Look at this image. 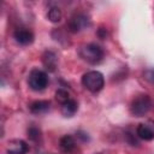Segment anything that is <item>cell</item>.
Segmentation results:
<instances>
[{
    "label": "cell",
    "instance_id": "cell-1",
    "mask_svg": "<svg viewBox=\"0 0 154 154\" xmlns=\"http://www.w3.org/2000/svg\"><path fill=\"white\" fill-rule=\"evenodd\" d=\"M103 49L95 45V43H88V45H84L81 47L79 49V57L89 63V64H93V65H96V64H100L103 59Z\"/></svg>",
    "mask_w": 154,
    "mask_h": 154
},
{
    "label": "cell",
    "instance_id": "cell-2",
    "mask_svg": "<svg viewBox=\"0 0 154 154\" xmlns=\"http://www.w3.org/2000/svg\"><path fill=\"white\" fill-rule=\"evenodd\" d=\"M82 84L85 89H88L91 93L100 91L105 85V78L103 75L99 71H88L82 76Z\"/></svg>",
    "mask_w": 154,
    "mask_h": 154
},
{
    "label": "cell",
    "instance_id": "cell-3",
    "mask_svg": "<svg viewBox=\"0 0 154 154\" xmlns=\"http://www.w3.org/2000/svg\"><path fill=\"white\" fill-rule=\"evenodd\" d=\"M152 99L149 95L147 94H141L137 95L130 105V112L132 116L135 117H143L144 114H147L149 112V109L152 108Z\"/></svg>",
    "mask_w": 154,
    "mask_h": 154
},
{
    "label": "cell",
    "instance_id": "cell-4",
    "mask_svg": "<svg viewBox=\"0 0 154 154\" xmlns=\"http://www.w3.org/2000/svg\"><path fill=\"white\" fill-rule=\"evenodd\" d=\"M48 82H49L48 75L45 71H42V70L34 69L29 73L28 84L35 91H42V90H45L47 88V85H48Z\"/></svg>",
    "mask_w": 154,
    "mask_h": 154
},
{
    "label": "cell",
    "instance_id": "cell-5",
    "mask_svg": "<svg viewBox=\"0 0 154 154\" xmlns=\"http://www.w3.org/2000/svg\"><path fill=\"white\" fill-rule=\"evenodd\" d=\"M90 18L85 13H76L69 20V30L71 32H79L90 26Z\"/></svg>",
    "mask_w": 154,
    "mask_h": 154
},
{
    "label": "cell",
    "instance_id": "cell-6",
    "mask_svg": "<svg viewBox=\"0 0 154 154\" xmlns=\"http://www.w3.org/2000/svg\"><path fill=\"white\" fill-rule=\"evenodd\" d=\"M136 135L138 138L144 141L154 140V120L148 119L143 123H140L136 128Z\"/></svg>",
    "mask_w": 154,
    "mask_h": 154
},
{
    "label": "cell",
    "instance_id": "cell-7",
    "mask_svg": "<svg viewBox=\"0 0 154 154\" xmlns=\"http://www.w3.org/2000/svg\"><path fill=\"white\" fill-rule=\"evenodd\" d=\"M13 37L16 40L17 43L19 45H23V46H28L30 43H32L34 41V34L31 30L26 29V28H18L14 34H13Z\"/></svg>",
    "mask_w": 154,
    "mask_h": 154
},
{
    "label": "cell",
    "instance_id": "cell-8",
    "mask_svg": "<svg viewBox=\"0 0 154 154\" xmlns=\"http://www.w3.org/2000/svg\"><path fill=\"white\" fill-rule=\"evenodd\" d=\"M29 152V144L19 138L11 140L7 144V153L8 154H26Z\"/></svg>",
    "mask_w": 154,
    "mask_h": 154
},
{
    "label": "cell",
    "instance_id": "cell-9",
    "mask_svg": "<svg viewBox=\"0 0 154 154\" xmlns=\"http://www.w3.org/2000/svg\"><path fill=\"white\" fill-rule=\"evenodd\" d=\"M59 147L61 149L63 153L65 154H71L76 150L77 148V143L73 136L71 135H65L59 140Z\"/></svg>",
    "mask_w": 154,
    "mask_h": 154
},
{
    "label": "cell",
    "instance_id": "cell-10",
    "mask_svg": "<svg viewBox=\"0 0 154 154\" xmlns=\"http://www.w3.org/2000/svg\"><path fill=\"white\" fill-rule=\"evenodd\" d=\"M29 108H30V112L34 114H42V113H46L47 111H49L51 102L47 100H36L30 103Z\"/></svg>",
    "mask_w": 154,
    "mask_h": 154
},
{
    "label": "cell",
    "instance_id": "cell-11",
    "mask_svg": "<svg viewBox=\"0 0 154 154\" xmlns=\"http://www.w3.org/2000/svg\"><path fill=\"white\" fill-rule=\"evenodd\" d=\"M57 54L52 51H46L42 55V63L48 71H54L57 67Z\"/></svg>",
    "mask_w": 154,
    "mask_h": 154
},
{
    "label": "cell",
    "instance_id": "cell-12",
    "mask_svg": "<svg viewBox=\"0 0 154 154\" xmlns=\"http://www.w3.org/2000/svg\"><path fill=\"white\" fill-rule=\"evenodd\" d=\"M77 111H78V103L73 99H70L69 101H66L65 103L61 105V113L65 117H72V116H75V113Z\"/></svg>",
    "mask_w": 154,
    "mask_h": 154
},
{
    "label": "cell",
    "instance_id": "cell-13",
    "mask_svg": "<svg viewBox=\"0 0 154 154\" xmlns=\"http://www.w3.org/2000/svg\"><path fill=\"white\" fill-rule=\"evenodd\" d=\"M61 17H63V14H61V11H60L59 7H55V6H54V7H51V8L48 10L47 18H48L52 23H58V22H60Z\"/></svg>",
    "mask_w": 154,
    "mask_h": 154
},
{
    "label": "cell",
    "instance_id": "cell-14",
    "mask_svg": "<svg viewBox=\"0 0 154 154\" xmlns=\"http://www.w3.org/2000/svg\"><path fill=\"white\" fill-rule=\"evenodd\" d=\"M71 97H70V94L67 90L63 89V88H59L57 91H55V100L59 102V103H65L66 101H69Z\"/></svg>",
    "mask_w": 154,
    "mask_h": 154
},
{
    "label": "cell",
    "instance_id": "cell-15",
    "mask_svg": "<svg viewBox=\"0 0 154 154\" xmlns=\"http://www.w3.org/2000/svg\"><path fill=\"white\" fill-rule=\"evenodd\" d=\"M28 137L32 141V142H38L41 141V130L37 126H30L28 129Z\"/></svg>",
    "mask_w": 154,
    "mask_h": 154
},
{
    "label": "cell",
    "instance_id": "cell-16",
    "mask_svg": "<svg viewBox=\"0 0 154 154\" xmlns=\"http://www.w3.org/2000/svg\"><path fill=\"white\" fill-rule=\"evenodd\" d=\"M143 76H144V78H146L148 82L154 83V69H148V70H146V71L143 72Z\"/></svg>",
    "mask_w": 154,
    "mask_h": 154
},
{
    "label": "cell",
    "instance_id": "cell-17",
    "mask_svg": "<svg viewBox=\"0 0 154 154\" xmlns=\"http://www.w3.org/2000/svg\"><path fill=\"white\" fill-rule=\"evenodd\" d=\"M97 36H99L100 38H106V36H107V30L103 29V28L99 29V30H97Z\"/></svg>",
    "mask_w": 154,
    "mask_h": 154
},
{
    "label": "cell",
    "instance_id": "cell-18",
    "mask_svg": "<svg viewBox=\"0 0 154 154\" xmlns=\"http://www.w3.org/2000/svg\"><path fill=\"white\" fill-rule=\"evenodd\" d=\"M77 136H78L79 138H82V141H83V142H85V141H89V136H88V134H85V132L78 131V132H77Z\"/></svg>",
    "mask_w": 154,
    "mask_h": 154
},
{
    "label": "cell",
    "instance_id": "cell-19",
    "mask_svg": "<svg viewBox=\"0 0 154 154\" xmlns=\"http://www.w3.org/2000/svg\"><path fill=\"white\" fill-rule=\"evenodd\" d=\"M97 154H103V153H97Z\"/></svg>",
    "mask_w": 154,
    "mask_h": 154
}]
</instances>
